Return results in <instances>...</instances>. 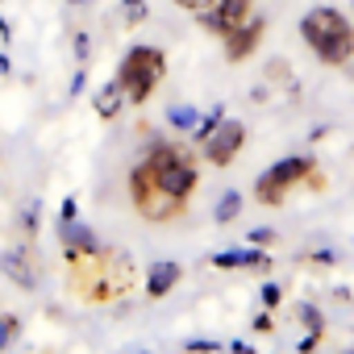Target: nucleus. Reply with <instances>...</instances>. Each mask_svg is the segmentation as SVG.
Returning a JSON list of instances; mask_svg holds the SVG:
<instances>
[{"label":"nucleus","mask_w":354,"mask_h":354,"mask_svg":"<svg viewBox=\"0 0 354 354\" xmlns=\"http://www.w3.org/2000/svg\"><path fill=\"white\" fill-rule=\"evenodd\" d=\"M201 154L184 142H167L154 138L142 158L125 171V192L133 213L146 225H171V221H184L188 205L201 188Z\"/></svg>","instance_id":"obj_1"},{"label":"nucleus","mask_w":354,"mask_h":354,"mask_svg":"<svg viewBox=\"0 0 354 354\" xmlns=\"http://www.w3.org/2000/svg\"><path fill=\"white\" fill-rule=\"evenodd\" d=\"M59 242H63V267H67V292L88 304V308H109L121 304L138 292L142 275L129 250L100 242L80 217L59 221Z\"/></svg>","instance_id":"obj_2"},{"label":"nucleus","mask_w":354,"mask_h":354,"mask_svg":"<svg viewBox=\"0 0 354 354\" xmlns=\"http://www.w3.org/2000/svg\"><path fill=\"white\" fill-rule=\"evenodd\" d=\"M300 42L313 50L321 67H350L354 63V21L333 5H313L300 17Z\"/></svg>","instance_id":"obj_3"},{"label":"nucleus","mask_w":354,"mask_h":354,"mask_svg":"<svg viewBox=\"0 0 354 354\" xmlns=\"http://www.w3.org/2000/svg\"><path fill=\"white\" fill-rule=\"evenodd\" d=\"M167 75H171V63H167V50L162 46H154V42H133L125 55H121V63H117V88L125 92V100H129V109H142L162 84H167Z\"/></svg>","instance_id":"obj_4"},{"label":"nucleus","mask_w":354,"mask_h":354,"mask_svg":"<svg viewBox=\"0 0 354 354\" xmlns=\"http://www.w3.org/2000/svg\"><path fill=\"white\" fill-rule=\"evenodd\" d=\"M313 188V192H325V175L317 167L313 154H283L279 162H271L267 171H259L254 180V201L263 209H279L296 188Z\"/></svg>","instance_id":"obj_5"},{"label":"nucleus","mask_w":354,"mask_h":354,"mask_svg":"<svg viewBox=\"0 0 354 354\" xmlns=\"http://www.w3.org/2000/svg\"><path fill=\"white\" fill-rule=\"evenodd\" d=\"M246 142H250L246 121H238V117H225V113H221V117H217V125L196 142V146H201L196 154H201V162H205V167H221V171H225V167H234V162H238V154L246 150Z\"/></svg>","instance_id":"obj_6"},{"label":"nucleus","mask_w":354,"mask_h":354,"mask_svg":"<svg viewBox=\"0 0 354 354\" xmlns=\"http://www.w3.org/2000/svg\"><path fill=\"white\" fill-rule=\"evenodd\" d=\"M267 26H271V17L267 13H250L234 34H225L221 38V50H225V63H246V59H254L259 55V46H263V38H267Z\"/></svg>","instance_id":"obj_7"},{"label":"nucleus","mask_w":354,"mask_h":354,"mask_svg":"<svg viewBox=\"0 0 354 354\" xmlns=\"http://www.w3.org/2000/svg\"><path fill=\"white\" fill-rule=\"evenodd\" d=\"M250 13H254V0H217L213 9L196 13V26L221 42V38H225V34H234V30H238Z\"/></svg>","instance_id":"obj_8"},{"label":"nucleus","mask_w":354,"mask_h":354,"mask_svg":"<svg viewBox=\"0 0 354 354\" xmlns=\"http://www.w3.org/2000/svg\"><path fill=\"white\" fill-rule=\"evenodd\" d=\"M180 283H184V267L175 263V259H158V263H150L146 275H142V292H146V300H167Z\"/></svg>","instance_id":"obj_9"},{"label":"nucleus","mask_w":354,"mask_h":354,"mask_svg":"<svg viewBox=\"0 0 354 354\" xmlns=\"http://www.w3.org/2000/svg\"><path fill=\"white\" fill-rule=\"evenodd\" d=\"M0 271H5V279L17 283L21 292H34L38 288V267H34L30 246H9L5 254H0Z\"/></svg>","instance_id":"obj_10"},{"label":"nucleus","mask_w":354,"mask_h":354,"mask_svg":"<svg viewBox=\"0 0 354 354\" xmlns=\"http://www.w3.org/2000/svg\"><path fill=\"white\" fill-rule=\"evenodd\" d=\"M209 267H217V271H267L271 267V250H263V246H234V250L213 254Z\"/></svg>","instance_id":"obj_11"},{"label":"nucleus","mask_w":354,"mask_h":354,"mask_svg":"<svg viewBox=\"0 0 354 354\" xmlns=\"http://www.w3.org/2000/svg\"><path fill=\"white\" fill-rule=\"evenodd\" d=\"M129 109V100H125V92L117 88V80H109L104 88H96L92 92V113L104 121V125H113V121H121V113Z\"/></svg>","instance_id":"obj_12"},{"label":"nucleus","mask_w":354,"mask_h":354,"mask_svg":"<svg viewBox=\"0 0 354 354\" xmlns=\"http://www.w3.org/2000/svg\"><path fill=\"white\" fill-rule=\"evenodd\" d=\"M242 192L238 188H230V192H221V201H217V209H213V221L217 225H234L238 217H242Z\"/></svg>","instance_id":"obj_13"},{"label":"nucleus","mask_w":354,"mask_h":354,"mask_svg":"<svg viewBox=\"0 0 354 354\" xmlns=\"http://www.w3.org/2000/svg\"><path fill=\"white\" fill-rule=\"evenodd\" d=\"M296 321L308 329V333H325V313L317 304H296Z\"/></svg>","instance_id":"obj_14"},{"label":"nucleus","mask_w":354,"mask_h":354,"mask_svg":"<svg viewBox=\"0 0 354 354\" xmlns=\"http://www.w3.org/2000/svg\"><path fill=\"white\" fill-rule=\"evenodd\" d=\"M146 17H150V9H146V0H121V26H125V30L142 26Z\"/></svg>","instance_id":"obj_15"},{"label":"nucleus","mask_w":354,"mask_h":354,"mask_svg":"<svg viewBox=\"0 0 354 354\" xmlns=\"http://www.w3.org/2000/svg\"><path fill=\"white\" fill-rule=\"evenodd\" d=\"M17 333H21V317H17V313H0V354L13 346Z\"/></svg>","instance_id":"obj_16"},{"label":"nucleus","mask_w":354,"mask_h":354,"mask_svg":"<svg viewBox=\"0 0 354 354\" xmlns=\"http://www.w3.org/2000/svg\"><path fill=\"white\" fill-rule=\"evenodd\" d=\"M167 121H171V129H184V133H192L201 117H196L192 109H171V113H167Z\"/></svg>","instance_id":"obj_17"},{"label":"nucleus","mask_w":354,"mask_h":354,"mask_svg":"<svg viewBox=\"0 0 354 354\" xmlns=\"http://www.w3.org/2000/svg\"><path fill=\"white\" fill-rule=\"evenodd\" d=\"M21 234H26V242H34V238H38V209H34V205L21 213Z\"/></svg>","instance_id":"obj_18"},{"label":"nucleus","mask_w":354,"mask_h":354,"mask_svg":"<svg viewBox=\"0 0 354 354\" xmlns=\"http://www.w3.org/2000/svg\"><path fill=\"white\" fill-rule=\"evenodd\" d=\"M279 300H283V283H263V308H279Z\"/></svg>","instance_id":"obj_19"},{"label":"nucleus","mask_w":354,"mask_h":354,"mask_svg":"<svg viewBox=\"0 0 354 354\" xmlns=\"http://www.w3.org/2000/svg\"><path fill=\"white\" fill-rule=\"evenodd\" d=\"M250 329H254V333H275V313H271V308H263V313H254V321H250Z\"/></svg>","instance_id":"obj_20"},{"label":"nucleus","mask_w":354,"mask_h":354,"mask_svg":"<svg viewBox=\"0 0 354 354\" xmlns=\"http://www.w3.org/2000/svg\"><path fill=\"white\" fill-rule=\"evenodd\" d=\"M171 5H175V9H184V13H192V17H196V13H205V9H213V5H217V0H171Z\"/></svg>","instance_id":"obj_21"},{"label":"nucleus","mask_w":354,"mask_h":354,"mask_svg":"<svg viewBox=\"0 0 354 354\" xmlns=\"http://www.w3.org/2000/svg\"><path fill=\"white\" fill-rule=\"evenodd\" d=\"M304 263H313V267H337V254H329V250H313V254H304Z\"/></svg>","instance_id":"obj_22"},{"label":"nucleus","mask_w":354,"mask_h":354,"mask_svg":"<svg viewBox=\"0 0 354 354\" xmlns=\"http://www.w3.org/2000/svg\"><path fill=\"white\" fill-rule=\"evenodd\" d=\"M75 217H80V205H75V196H67L59 209V221H75Z\"/></svg>","instance_id":"obj_23"},{"label":"nucleus","mask_w":354,"mask_h":354,"mask_svg":"<svg viewBox=\"0 0 354 354\" xmlns=\"http://www.w3.org/2000/svg\"><path fill=\"white\" fill-rule=\"evenodd\" d=\"M250 242H254V246H275V234H271V230H254Z\"/></svg>","instance_id":"obj_24"},{"label":"nucleus","mask_w":354,"mask_h":354,"mask_svg":"<svg viewBox=\"0 0 354 354\" xmlns=\"http://www.w3.org/2000/svg\"><path fill=\"white\" fill-rule=\"evenodd\" d=\"M75 59H80V63L88 59V34H75Z\"/></svg>","instance_id":"obj_25"},{"label":"nucleus","mask_w":354,"mask_h":354,"mask_svg":"<svg viewBox=\"0 0 354 354\" xmlns=\"http://www.w3.org/2000/svg\"><path fill=\"white\" fill-rule=\"evenodd\" d=\"M0 38H5V42H9V38H13V26H9V21H5V17H0Z\"/></svg>","instance_id":"obj_26"},{"label":"nucleus","mask_w":354,"mask_h":354,"mask_svg":"<svg viewBox=\"0 0 354 354\" xmlns=\"http://www.w3.org/2000/svg\"><path fill=\"white\" fill-rule=\"evenodd\" d=\"M13 71V63H9V55H0V75H9Z\"/></svg>","instance_id":"obj_27"},{"label":"nucleus","mask_w":354,"mask_h":354,"mask_svg":"<svg viewBox=\"0 0 354 354\" xmlns=\"http://www.w3.org/2000/svg\"><path fill=\"white\" fill-rule=\"evenodd\" d=\"M67 5H75V9H80V5H88V0H67Z\"/></svg>","instance_id":"obj_28"},{"label":"nucleus","mask_w":354,"mask_h":354,"mask_svg":"<svg viewBox=\"0 0 354 354\" xmlns=\"http://www.w3.org/2000/svg\"><path fill=\"white\" fill-rule=\"evenodd\" d=\"M350 9H354V0H350Z\"/></svg>","instance_id":"obj_29"},{"label":"nucleus","mask_w":354,"mask_h":354,"mask_svg":"<svg viewBox=\"0 0 354 354\" xmlns=\"http://www.w3.org/2000/svg\"><path fill=\"white\" fill-rule=\"evenodd\" d=\"M142 354H150V350H142Z\"/></svg>","instance_id":"obj_30"},{"label":"nucleus","mask_w":354,"mask_h":354,"mask_svg":"<svg viewBox=\"0 0 354 354\" xmlns=\"http://www.w3.org/2000/svg\"><path fill=\"white\" fill-rule=\"evenodd\" d=\"M350 354H354V350H350Z\"/></svg>","instance_id":"obj_31"}]
</instances>
